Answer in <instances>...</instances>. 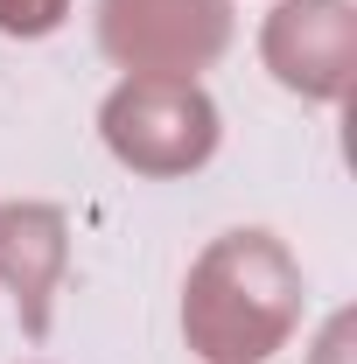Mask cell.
Returning a JSON list of instances; mask_svg holds the SVG:
<instances>
[{
  "label": "cell",
  "mask_w": 357,
  "mask_h": 364,
  "mask_svg": "<svg viewBox=\"0 0 357 364\" xmlns=\"http://www.w3.org/2000/svg\"><path fill=\"white\" fill-rule=\"evenodd\" d=\"M302 322V259L287 238L238 225L196 252L182 280V336L211 364H267Z\"/></svg>",
  "instance_id": "6da1fadb"
},
{
  "label": "cell",
  "mask_w": 357,
  "mask_h": 364,
  "mask_svg": "<svg viewBox=\"0 0 357 364\" xmlns=\"http://www.w3.org/2000/svg\"><path fill=\"white\" fill-rule=\"evenodd\" d=\"M98 134H105L119 168H134L147 182H176V176H196L218 154L224 127L196 77H127V85L105 91Z\"/></svg>",
  "instance_id": "7a4b0ae2"
},
{
  "label": "cell",
  "mask_w": 357,
  "mask_h": 364,
  "mask_svg": "<svg viewBox=\"0 0 357 364\" xmlns=\"http://www.w3.org/2000/svg\"><path fill=\"white\" fill-rule=\"evenodd\" d=\"M98 49L134 77H196L231 49V0H98Z\"/></svg>",
  "instance_id": "3957f363"
},
{
  "label": "cell",
  "mask_w": 357,
  "mask_h": 364,
  "mask_svg": "<svg viewBox=\"0 0 357 364\" xmlns=\"http://www.w3.org/2000/svg\"><path fill=\"white\" fill-rule=\"evenodd\" d=\"M260 63L294 98L336 105L357 85V7L351 0H280L260 28Z\"/></svg>",
  "instance_id": "277c9868"
},
{
  "label": "cell",
  "mask_w": 357,
  "mask_h": 364,
  "mask_svg": "<svg viewBox=\"0 0 357 364\" xmlns=\"http://www.w3.org/2000/svg\"><path fill=\"white\" fill-rule=\"evenodd\" d=\"M70 267V218L36 196L0 203V287L14 294V316L28 336H49V309Z\"/></svg>",
  "instance_id": "5b68a950"
},
{
  "label": "cell",
  "mask_w": 357,
  "mask_h": 364,
  "mask_svg": "<svg viewBox=\"0 0 357 364\" xmlns=\"http://www.w3.org/2000/svg\"><path fill=\"white\" fill-rule=\"evenodd\" d=\"M63 14H70V0H0V36L43 43V36L63 28Z\"/></svg>",
  "instance_id": "8992f818"
},
{
  "label": "cell",
  "mask_w": 357,
  "mask_h": 364,
  "mask_svg": "<svg viewBox=\"0 0 357 364\" xmlns=\"http://www.w3.org/2000/svg\"><path fill=\"white\" fill-rule=\"evenodd\" d=\"M351 358V316H329L322 343H315V364H343Z\"/></svg>",
  "instance_id": "52a82bcc"
}]
</instances>
